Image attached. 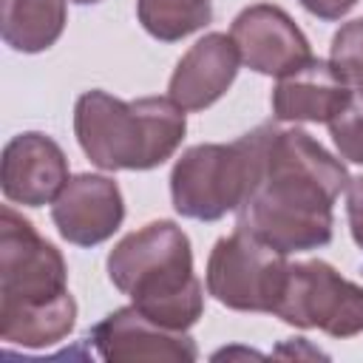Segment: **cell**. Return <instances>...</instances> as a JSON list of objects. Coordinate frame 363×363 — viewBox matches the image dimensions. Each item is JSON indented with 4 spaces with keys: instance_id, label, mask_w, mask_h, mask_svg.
Masks as SVG:
<instances>
[{
    "instance_id": "30bf717a",
    "label": "cell",
    "mask_w": 363,
    "mask_h": 363,
    "mask_svg": "<svg viewBox=\"0 0 363 363\" xmlns=\"http://www.w3.org/2000/svg\"><path fill=\"white\" fill-rule=\"evenodd\" d=\"M125 218V199L113 179L99 173H77L65 182L51 204L57 233L77 247L108 241Z\"/></svg>"
},
{
    "instance_id": "8992f818",
    "label": "cell",
    "mask_w": 363,
    "mask_h": 363,
    "mask_svg": "<svg viewBox=\"0 0 363 363\" xmlns=\"http://www.w3.org/2000/svg\"><path fill=\"white\" fill-rule=\"evenodd\" d=\"M272 315L298 329L354 337L363 332V286L326 261H289Z\"/></svg>"
},
{
    "instance_id": "52a82bcc",
    "label": "cell",
    "mask_w": 363,
    "mask_h": 363,
    "mask_svg": "<svg viewBox=\"0 0 363 363\" xmlns=\"http://www.w3.org/2000/svg\"><path fill=\"white\" fill-rule=\"evenodd\" d=\"M286 252L235 227L207 258V292L238 312H272L286 278Z\"/></svg>"
},
{
    "instance_id": "ac0fdd59",
    "label": "cell",
    "mask_w": 363,
    "mask_h": 363,
    "mask_svg": "<svg viewBox=\"0 0 363 363\" xmlns=\"http://www.w3.org/2000/svg\"><path fill=\"white\" fill-rule=\"evenodd\" d=\"M346 216H349L352 238L363 250V176H354L346 184Z\"/></svg>"
},
{
    "instance_id": "2e32d148",
    "label": "cell",
    "mask_w": 363,
    "mask_h": 363,
    "mask_svg": "<svg viewBox=\"0 0 363 363\" xmlns=\"http://www.w3.org/2000/svg\"><path fill=\"white\" fill-rule=\"evenodd\" d=\"M329 65L349 88L363 91V17L337 28L329 48Z\"/></svg>"
},
{
    "instance_id": "7a4b0ae2",
    "label": "cell",
    "mask_w": 363,
    "mask_h": 363,
    "mask_svg": "<svg viewBox=\"0 0 363 363\" xmlns=\"http://www.w3.org/2000/svg\"><path fill=\"white\" fill-rule=\"evenodd\" d=\"M77 301L62 252L14 207L0 210V337L43 349L71 335Z\"/></svg>"
},
{
    "instance_id": "4fadbf2b",
    "label": "cell",
    "mask_w": 363,
    "mask_h": 363,
    "mask_svg": "<svg viewBox=\"0 0 363 363\" xmlns=\"http://www.w3.org/2000/svg\"><path fill=\"white\" fill-rule=\"evenodd\" d=\"M349 85L326 60H309L272 88V116L278 122H326L349 102Z\"/></svg>"
},
{
    "instance_id": "ba28073f",
    "label": "cell",
    "mask_w": 363,
    "mask_h": 363,
    "mask_svg": "<svg viewBox=\"0 0 363 363\" xmlns=\"http://www.w3.org/2000/svg\"><path fill=\"white\" fill-rule=\"evenodd\" d=\"M230 37L247 68L275 79L303 68L312 60L303 31L281 6L272 3H255L238 11L230 26Z\"/></svg>"
},
{
    "instance_id": "6da1fadb",
    "label": "cell",
    "mask_w": 363,
    "mask_h": 363,
    "mask_svg": "<svg viewBox=\"0 0 363 363\" xmlns=\"http://www.w3.org/2000/svg\"><path fill=\"white\" fill-rule=\"evenodd\" d=\"M349 173L320 142L301 128L272 122L258 179L235 210V227L281 252H306L332 241V204Z\"/></svg>"
},
{
    "instance_id": "277c9868",
    "label": "cell",
    "mask_w": 363,
    "mask_h": 363,
    "mask_svg": "<svg viewBox=\"0 0 363 363\" xmlns=\"http://www.w3.org/2000/svg\"><path fill=\"white\" fill-rule=\"evenodd\" d=\"M74 133L102 170H150L176 153L187 119L170 96L125 102L108 91H85L74 105Z\"/></svg>"
},
{
    "instance_id": "e0dca14e",
    "label": "cell",
    "mask_w": 363,
    "mask_h": 363,
    "mask_svg": "<svg viewBox=\"0 0 363 363\" xmlns=\"http://www.w3.org/2000/svg\"><path fill=\"white\" fill-rule=\"evenodd\" d=\"M329 133L346 162L363 164V91H352L349 102L329 119Z\"/></svg>"
},
{
    "instance_id": "d6986e66",
    "label": "cell",
    "mask_w": 363,
    "mask_h": 363,
    "mask_svg": "<svg viewBox=\"0 0 363 363\" xmlns=\"http://www.w3.org/2000/svg\"><path fill=\"white\" fill-rule=\"evenodd\" d=\"M309 14L320 17V20H340L343 14H349L354 9L357 0H298Z\"/></svg>"
},
{
    "instance_id": "7c38bea8",
    "label": "cell",
    "mask_w": 363,
    "mask_h": 363,
    "mask_svg": "<svg viewBox=\"0 0 363 363\" xmlns=\"http://www.w3.org/2000/svg\"><path fill=\"white\" fill-rule=\"evenodd\" d=\"M238 65L241 54L233 37L210 31L179 60L167 85V96L184 111H204L230 91Z\"/></svg>"
},
{
    "instance_id": "9a60e30c",
    "label": "cell",
    "mask_w": 363,
    "mask_h": 363,
    "mask_svg": "<svg viewBox=\"0 0 363 363\" xmlns=\"http://www.w3.org/2000/svg\"><path fill=\"white\" fill-rule=\"evenodd\" d=\"M136 17L150 37L176 43L210 23L213 0H136Z\"/></svg>"
},
{
    "instance_id": "5bb4252c",
    "label": "cell",
    "mask_w": 363,
    "mask_h": 363,
    "mask_svg": "<svg viewBox=\"0 0 363 363\" xmlns=\"http://www.w3.org/2000/svg\"><path fill=\"white\" fill-rule=\"evenodd\" d=\"M65 0H0V31L9 48L40 54L65 28Z\"/></svg>"
},
{
    "instance_id": "3957f363",
    "label": "cell",
    "mask_w": 363,
    "mask_h": 363,
    "mask_svg": "<svg viewBox=\"0 0 363 363\" xmlns=\"http://www.w3.org/2000/svg\"><path fill=\"white\" fill-rule=\"evenodd\" d=\"M111 284L150 320L187 332L204 312L187 233L162 218L128 233L108 252Z\"/></svg>"
},
{
    "instance_id": "5b68a950",
    "label": "cell",
    "mask_w": 363,
    "mask_h": 363,
    "mask_svg": "<svg viewBox=\"0 0 363 363\" xmlns=\"http://www.w3.org/2000/svg\"><path fill=\"white\" fill-rule=\"evenodd\" d=\"M272 122H264L230 145H193L170 173L173 207L184 218L216 221L235 213L250 196L269 139Z\"/></svg>"
},
{
    "instance_id": "8fae6325",
    "label": "cell",
    "mask_w": 363,
    "mask_h": 363,
    "mask_svg": "<svg viewBox=\"0 0 363 363\" xmlns=\"http://www.w3.org/2000/svg\"><path fill=\"white\" fill-rule=\"evenodd\" d=\"M68 179V159L51 136L26 130L6 142L0 162V187L9 201L23 207L54 204Z\"/></svg>"
},
{
    "instance_id": "ffe728a7",
    "label": "cell",
    "mask_w": 363,
    "mask_h": 363,
    "mask_svg": "<svg viewBox=\"0 0 363 363\" xmlns=\"http://www.w3.org/2000/svg\"><path fill=\"white\" fill-rule=\"evenodd\" d=\"M71 3H79V6H91V3H102V0H71Z\"/></svg>"
},
{
    "instance_id": "9c48e42d",
    "label": "cell",
    "mask_w": 363,
    "mask_h": 363,
    "mask_svg": "<svg viewBox=\"0 0 363 363\" xmlns=\"http://www.w3.org/2000/svg\"><path fill=\"white\" fill-rule=\"evenodd\" d=\"M91 343L99 357L111 363H139V360H167L190 363L199 357L196 340L182 329H167L139 312L133 303L113 309L91 329Z\"/></svg>"
}]
</instances>
